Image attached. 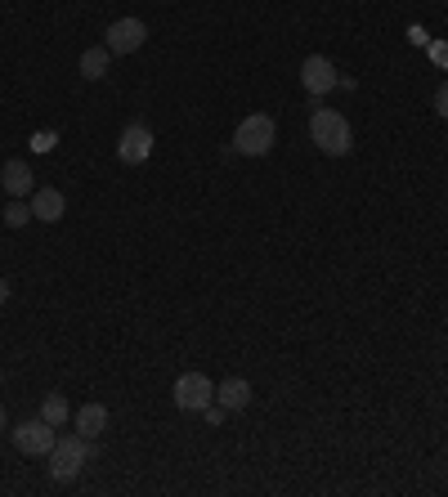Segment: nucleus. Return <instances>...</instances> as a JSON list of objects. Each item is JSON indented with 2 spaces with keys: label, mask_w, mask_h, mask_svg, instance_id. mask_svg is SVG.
<instances>
[{
  "label": "nucleus",
  "mask_w": 448,
  "mask_h": 497,
  "mask_svg": "<svg viewBox=\"0 0 448 497\" xmlns=\"http://www.w3.org/2000/svg\"><path fill=\"white\" fill-rule=\"evenodd\" d=\"M170 394H175V408H179V412H202L207 403H216V386H211V377H202V372H184Z\"/></svg>",
  "instance_id": "20e7f679"
},
{
  "label": "nucleus",
  "mask_w": 448,
  "mask_h": 497,
  "mask_svg": "<svg viewBox=\"0 0 448 497\" xmlns=\"http://www.w3.org/2000/svg\"><path fill=\"white\" fill-rule=\"evenodd\" d=\"M41 417L50 421V426H63V421H72V403L63 399V394H46V403H41Z\"/></svg>",
  "instance_id": "4468645a"
},
{
  "label": "nucleus",
  "mask_w": 448,
  "mask_h": 497,
  "mask_svg": "<svg viewBox=\"0 0 448 497\" xmlns=\"http://www.w3.org/2000/svg\"><path fill=\"white\" fill-rule=\"evenodd\" d=\"M310 139L328 157H345L354 148V130H350V121L336 108H314V117H310Z\"/></svg>",
  "instance_id": "f257e3e1"
},
{
  "label": "nucleus",
  "mask_w": 448,
  "mask_h": 497,
  "mask_svg": "<svg viewBox=\"0 0 448 497\" xmlns=\"http://www.w3.org/2000/svg\"><path fill=\"white\" fill-rule=\"evenodd\" d=\"M55 426L46 421V417H36V421H18L14 426V448L18 452H27V457H50V448H55Z\"/></svg>",
  "instance_id": "423d86ee"
},
{
  "label": "nucleus",
  "mask_w": 448,
  "mask_h": 497,
  "mask_svg": "<svg viewBox=\"0 0 448 497\" xmlns=\"http://www.w3.org/2000/svg\"><path fill=\"white\" fill-rule=\"evenodd\" d=\"M0 431H5V408H0Z\"/></svg>",
  "instance_id": "aec40b11"
},
{
  "label": "nucleus",
  "mask_w": 448,
  "mask_h": 497,
  "mask_svg": "<svg viewBox=\"0 0 448 497\" xmlns=\"http://www.w3.org/2000/svg\"><path fill=\"white\" fill-rule=\"evenodd\" d=\"M27 144H32V153H50V148L58 144V135H55V130H36Z\"/></svg>",
  "instance_id": "dca6fc26"
},
{
  "label": "nucleus",
  "mask_w": 448,
  "mask_h": 497,
  "mask_svg": "<svg viewBox=\"0 0 448 497\" xmlns=\"http://www.w3.org/2000/svg\"><path fill=\"white\" fill-rule=\"evenodd\" d=\"M216 403H220L224 412H242V408H251V381L229 377V381L216 390Z\"/></svg>",
  "instance_id": "9b49d317"
},
{
  "label": "nucleus",
  "mask_w": 448,
  "mask_h": 497,
  "mask_svg": "<svg viewBox=\"0 0 448 497\" xmlns=\"http://www.w3.org/2000/svg\"><path fill=\"white\" fill-rule=\"evenodd\" d=\"M336 81H341V76H336L332 58L310 55L305 63H300V86H305V95H310V99H323V95H332Z\"/></svg>",
  "instance_id": "0eeeda50"
},
{
  "label": "nucleus",
  "mask_w": 448,
  "mask_h": 497,
  "mask_svg": "<svg viewBox=\"0 0 448 497\" xmlns=\"http://www.w3.org/2000/svg\"><path fill=\"white\" fill-rule=\"evenodd\" d=\"M431 58H435L440 67H448V41H431Z\"/></svg>",
  "instance_id": "f3484780"
},
{
  "label": "nucleus",
  "mask_w": 448,
  "mask_h": 497,
  "mask_svg": "<svg viewBox=\"0 0 448 497\" xmlns=\"http://www.w3.org/2000/svg\"><path fill=\"white\" fill-rule=\"evenodd\" d=\"M27 220H36V216H32V202H9V207H5V224H9V228H23Z\"/></svg>",
  "instance_id": "2eb2a0df"
},
{
  "label": "nucleus",
  "mask_w": 448,
  "mask_h": 497,
  "mask_svg": "<svg viewBox=\"0 0 448 497\" xmlns=\"http://www.w3.org/2000/svg\"><path fill=\"white\" fill-rule=\"evenodd\" d=\"M0 305H9V282L0 278Z\"/></svg>",
  "instance_id": "6ab92c4d"
},
{
  "label": "nucleus",
  "mask_w": 448,
  "mask_h": 497,
  "mask_svg": "<svg viewBox=\"0 0 448 497\" xmlns=\"http://www.w3.org/2000/svg\"><path fill=\"white\" fill-rule=\"evenodd\" d=\"M72 421H76V435L99 440V435L108 431V408H104V403H86L81 412H72Z\"/></svg>",
  "instance_id": "9d476101"
},
{
  "label": "nucleus",
  "mask_w": 448,
  "mask_h": 497,
  "mask_svg": "<svg viewBox=\"0 0 448 497\" xmlns=\"http://www.w3.org/2000/svg\"><path fill=\"white\" fill-rule=\"evenodd\" d=\"M0 184H5L9 198H32V193H36V175H32V166L27 162H5Z\"/></svg>",
  "instance_id": "1a4fd4ad"
},
{
  "label": "nucleus",
  "mask_w": 448,
  "mask_h": 497,
  "mask_svg": "<svg viewBox=\"0 0 448 497\" xmlns=\"http://www.w3.org/2000/svg\"><path fill=\"white\" fill-rule=\"evenodd\" d=\"M144 41H148V23L144 18H117L108 32H104V46H108L112 55H135Z\"/></svg>",
  "instance_id": "6e6552de"
},
{
  "label": "nucleus",
  "mask_w": 448,
  "mask_h": 497,
  "mask_svg": "<svg viewBox=\"0 0 448 497\" xmlns=\"http://www.w3.org/2000/svg\"><path fill=\"white\" fill-rule=\"evenodd\" d=\"M153 157V130L144 121H130L117 139V162L121 166H144Z\"/></svg>",
  "instance_id": "39448f33"
},
{
  "label": "nucleus",
  "mask_w": 448,
  "mask_h": 497,
  "mask_svg": "<svg viewBox=\"0 0 448 497\" xmlns=\"http://www.w3.org/2000/svg\"><path fill=\"white\" fill-rule=\"evenodd\" d=\"M0 377H5V372H0Z\"/></svg>",
  "instance_id": "412c9836"
},
{
  "label": "nucleus",
  "mask_w": 448,
  "mask_h": 497,
  "mask_svg": "<svg viewBox=\"0 0 448 497\" xmlns=\"http://www.w3.org/2000/svg\"><path fill=\"white\" fill-rule=\"evenodd\" d=\"M435 112H440V117L448 121V81L440 86V90H435Z\"/></svg>",
  "instance_id": "a211bd4d"
},
{
  "label": "nucleus",
  "mask_w": 448,
  "mask_h": 497,
  "mask_svg": "<svg viewBox=\"0 0 448 497\" xmlns=\"http://www.w3.org/2000/svg\"><path fill=\"white\" fill-rule=\"evenodd\" d=\"M86 462H90V440L86 435H58L55 448H50V475H55L58 484L76 480Z\"/></svg>",
  "instance_id": "7ed1b4c3"
},
{
  "label": "nucleus",
  "mask_w": 448,
  "mask_h": 497,
  "mask_svg": "<svg viewBox=\"0 0 448 497\" xmlns=\"http://www.w3.org/2000/svg\"><path fill=\"white\" fill-rule=\"evenodd\" d=\"M63 211H67V202H63L58 188H36V193H32V216H36V220L55 224V220H63Z\"/></svg>",
  "instance_id": "f8f14e48"
},
{
  "label": "nucleus",
  "mask_w": 448,
  "mask_h": 497,
  "mask_svg": "<svg viewBox=\"0 0 448 497\" xmlns=\"http://www.w3.org/2000/svg\"><path fill=\"white\" fill-rule=\"evenodd\" d=\"M108 58H112L108 46L86 50V55H81V76H86V81H104V76H108Z\"/></svg>",
  "instance_id": "ddd939ff"
},
{
  "label": "nucleus",
  "mask_w": 448,
  "mask_h": 497,
  "mask_svg": "<svg viewBox=\"0 0 448 497\" xmlns=\"http://www.w3.org/2000/svg\"><path fill=\"white\" fill-rule=\"evenodd\" d=\"M274 139H279V126H274V117L270 112H251V117H242V126L233 130V153H242V157H265L270 148H274Z\"/></svg>",
  "instance_id": "f03ea898"
}]
</instances>
